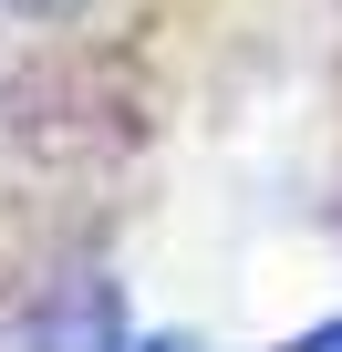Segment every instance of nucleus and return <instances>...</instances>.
<instances>
[{"label": "nucleus", "mask_w": 342, "mask_h": 352, "mask_svg": "<svg viewBox=\"0 0 342 352\" xmlns=\"http://www.w3.org/2000/svg\"><path fill=\"white\" fill-rule=\"evenodd\" d=\"M290 352H342V321H311V331H301Z\"/></svg>", "instance_id": "obj_1"}, {"label": "nucleus", "mask_w": 342, "mask_h": 352, "mask_svg": "<svg viewBox=\"0 0 342 352\" xmlns=\"http://www.w3.org/2000/svg\"><path fill=\"white\" fill-rule=\"evenodd\" d=\"M0 11H83V0H0Z\"/></svg>", "instance_id": "obj_2"}, {"label": "nucleus", "mask_w": 342, "mask_h": 352, "mask_svg": "<svg viewBox=\"0 0 342 352\" xmlns=\"http://www.w3.org/2000/svg\"><path fill=\"white\" fill-rule=\"evenodd\" d=\"M125 352H197V342H177V331H166V342H125Z\"/></svg>", "instance_id": "obj_3"}]
</instances>
